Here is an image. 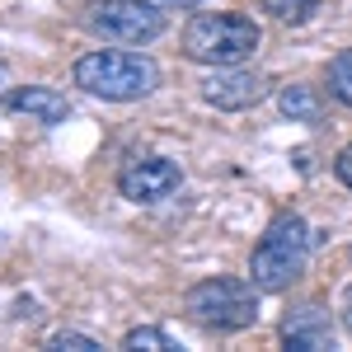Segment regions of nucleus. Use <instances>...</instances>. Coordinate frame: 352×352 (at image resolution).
Returning <instances> with one entry per match:
<instances>
[{"instance_id":"nucleus-1","label":"nucleus","mask_w":352,"mask_h":352,"mask_svg":"<svg viewBox=\"0 0 352 352\" xmlns=\"http://www.w3.org/2000/svg\"><path fill=\"white\" fill-rule=\"evenodd\" d=\"M76 85L94 99H109V104H132L146 99L155 85H160V66L141 52H122V47H99V52H85L76 61Z\"/></svg>"},{"instance_id":"nucleus-2","label":"nucleus","mask_w":352,"mask_h":352,"mask_svg":"<svg viewBox=\"0 0 352 352\" xmlns=\"http://www.w3.org/2000/svg\"><path fill=\"white\" fill-rule=\"evenodd\" d=\"M310 263V226L296 212H282L268 221L263 240L249 254V282L258 292H287Z\"/></svg>"},{"instance_id":"nucleus-3","label":"nucleus","mask_w":352,"mask_h":352,"mask_svg":"<svg viewBox=\"0 0 352 352\" xmlns=\"http://www.w3.org/2000/svg\"><path fill=\"white\" fill-rule=\"evenodd\" d=\"M263 28L249 14H221V10H202L184 24V56L197 66H240L244 56L258 52Z\"/></svg>"},{"instance_id":"nucleus-4","label":"nucleus","mask_w":352,"mask_h":352,"mask_svg":"<svg viewBox=\"0 0 352 352\" xmlns=\"http://www.w3.org/2000/svg\"><path fill=\"white\" fill-rule=\"evenodd\" d=\"M184 315L207 333H240L258 320V287L235 282V277H207V282L188 287Z\"/></svg>"},{"instance_id":"nucleus-5","label":"nucleus","mask_w":352,"mask_h":352,"mask_svg":"<svg viewBox=\"0 0 352 352\" xmlns=\"http://www.w3.org/2000/svg\"><path fill=\"white\" fill-rule=\"evenodd\" d=\"M85 28L118 47H146L164 33V10L151 0H94L85 10Z\"/></svg>"},{"instance_id":"nucleus-6","label":"nucleus","mask_w":352,"mask_h":352,"mask_svg":"<svg viewBox=\"0 0 352 352\" xmlns=\"http://www.w3.org/2000/svg\"><path fill=\"white\" fill-rule=\"evenodd\" d=\"M184 188V169L169 160V155H127L122 169H118V192L136 202V207H155L164 197H174V192Z\"/></svg>"},{"instance_id":"nucleus-7","label":"nucleus","mask_w":352,"mask_h":352,"mask_svg":"<svg viewBox=\"0 0 352 352\" xmlns=\"http://www.w3.org/2000/svg\"><path fill=\"white\" fill-rule=\"evenodd\" d=\"M268 76L258 71H240V66H217V76L202 85V99L217 104L226 113H240V109H254L263 94H268Z\"/></svg>"},{"instance_id":"nucleus-8","label":"nucleus","mask_w":352,"mask_h":352,"mask_svg":"<svg viewBox=\"0 0 352 352\" xmlns=\"http://www.w3.org/2000/svg\"><path fill=\"white\" fill-rule=\"evenodd\" d=\"M282 343L287 348H300V352H329L333 348V320H329V310L320 300H305L296 310H287Z\"/></svg>"},{"instance_id":"nucleus-9","label":"nucleus","mask_w":352,"mask_h":352,"mask_svg":"<svg viewBox=\"0 0 352 352\" xmlns=\"http://www.w3.org/2000/svg\"><path fill=\"white\" fill-rule=\"evenodd\" d=\"M10 109L28 113V118H33V122H43V127H56V122H66V118H71L66 94L52 89V85H19V89H10Z\"/></svg>"},{"instance_id":"nucleus-10","label":"nucleus","mask_w":352,"mask_h":352,"mask_svg":"<svg viewBox=\"0 0 352 352\" xmlns=\"http://www.w3.org/2000/svg\"><path fill=\"white\" fill-rule=\"evenodd\" d=\"M282 113H287L292 122H315V118H320L315 89H310V85H287V89H282Z\"/></svg>"},{"instance_id":"nucleus-11","label":"nucleus","mask_w":352,"mask_h":352,"mask_svg":"<svg viewBox=\"0 0 352 352\" xmlns=\"http://www.w3.org/2000/svg\"><path fill=\"white\" fill-rule=\"evenodd\" d=\"M329 94H333L338 104H348V109H352V47L329 61Z\"/></svg>"},{"instance_id":"nucleus-12","label":"nucleus","mask_w":352,"mask_h":352,"mask_svg":"<svg viewBox=\"0 0 352 352\" xmlns=\"http://www.w3.org/2000/svg\"><path fill=\"white\" fill-rule=\"evenodd\" d=\"M320 5L324 0H263V10H268L272 19H282V24H305Z\"/></svg>"},{"instance_id":"nucleus-13","label":"nucleus","mask_w":352,"mask_h":352,"mask_svg":"<svg viewBox=\"0 0 352 352\" xmlns=\"http://www.w3.org/2000/svg\"><path fill=\"white\" fill-rule=\"evenodd\" d=\"M122 348H132V352H169L174 348V338L164 333V329H155V324H141V329H132L127 338H122Z\"/></svg>"},{"instance_id":"nucleus-14","label":"nucleus","mask_w":352,"mask_h":352,"mask_svg":"<svg viewBox=\"0 0 352 352\" xmlns=\"http://www.w3.org/2000/svg\"><path fill=\"white\" fill-rule=\"evenodd\" d=\"M47 348H76V352H94L99 348V338H89V333H66V329H61V333H52V338H47Z\"/></svg>"},{"instance_id":"nucleus-15","label":"nucleus","mask_w":352,"mask_h":352,"mask_svg":"<svg viewBox=\"0 0 352 352\" xmlns=\"http://www.w3.org/2000/svg\"><path fill=\"white\" fill-rule=\"evenodd\" d=\"M333 174H338V184L343 188H352V141L338 151V160H333Z\"/></svg>"},{"instance_id":"nucleus-16","label":"nucleus","mask_w":352,"mask_h":352,"mask_svg":"<svg viewBox=\"0 0 352 352\" xmlns=\"http://www.w3.org/2000/svg\"><path fill=\"white\" fill-rule=\"evenodd\" d=\"M343 324H348V333H352V287L343 292Z\"/></svg>"}]
</instances>
